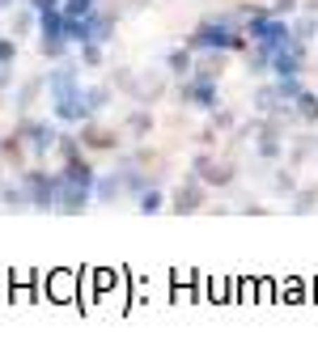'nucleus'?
Masks as SVG:
<instances>
[{
	"instance_id": "7",
	"label": "nucleus",
	"mask_w": 318,
	"mask_h": 360,
	"mask_svg": "<svg viewBox=\"0 0 318 360\" xmlns=\"http://www.w3.org/2000/svg\"><path fill=\"white\" fill-rule=\"evenodd\" d=\"M26 191H30V208L34 212H56V195H60V169H43V165H30L26 174H18Z\"/></svg>"
},
{
	"instance_id": "8",
	"label": "nucleus",
	"mask_w": 318,
	"mask_h": 360,
	"mask_svg": "<svg viewBox=\"0 0 318 360\" xmlns=\"http://www.w3.org/2000/svg\"><path fill=\"white\" fill-rule=\"evenodd\" d=\"M123 98H132L140 106H157L162 98H170V72L166 68H136V77H132Z\"/></svg>"
},
{
	"instance_id": "5",
	"label": "nucleus",
	"mask_w": 318,
	"mask_h": 360,
	"mask_svg": "<svg viewBox=\"0 0 318 360\" xmlns=\"http://www.w3.org/2000/svg\"><path fill=\"white\" fill-rule=\"evenodd\" d=\"M170 94H174L179 110H204V115H208V110H217V106H221V85H217V81H208V77H196V72H191V77H183Z\"/></svg>"
},
{
	"instance_id": "27",
	"label": "nucleus",
	"mask_w": 318,
	"mask_h": 360,
	"mask_svg": "<svg viewBox=\"0 0 318 360\" xmlns=\"http://www.w3.org/2000/svg\"><path fill=\"white\" fill-rule=\"evenodd\" d=\"M9 26H13V39H18V43H22V39H30V34L39 30V9H34V5H30V9H22V5H18Z\"/></svg>"
},
{
	"instance_id": "6",
	"label": "nucleus",
	"mask_w": 318,
	"mask_h": 360,
	"mask_svg": "<svg viewBox=\"0 0 318 360\" xmlns=\"http://www.w3.org/2000/svg\"><path fill=\"white\" fill-rule=\"evenodd\" d=\"M13 131H18V136H22V144L30 148V161H47V157L56 153V140H60L56 123H47V119H34V115H22Z\"/></svg>"
},
{
	"instance_id": "41",
	"label": "nucleus",
	"mask_w": 318,
	"mask_h": 360,
	"mask_svg": "<svg viewBox=\"0 0 318 360\" xmlns=\"http://www.w3.org/2000/svg\"><path fill=\"white\" fill-rule=\"evenodd\" d=\"M314 136H318V127H314Z\"/></svg>"
},
{
	"instance_id": "28",
	"label": "nucleus",
	"mask_w": 318,
	"mask_h": 360,
	"mask_svg": "<svg viewBox=\"0 0 318 360\" xmlns=\"http://www.w3.org/2000/svg\"><path fill=\"white\" fill-rule=\"evenodd\" d=\"M288 208H293L297 217H305V212L318 208V178H314V183H305V187H297V195L288 200Z\"/></svg>"
},
{
	"instance_id": "23",
	"label": "nucleus",
	"mask_w": 318,
	"mask_h": 360,
	"mask_svg": "<svg viewBox=\"0 0 318 360\" xmlns=\"http://www.w3.org/2000/svg\"><path fill=\"white\" fill-rule=\"evenodd\" d=\"M288 26H293V39H297V43H310V47L318 43V13H305V9H297Z\"/></svg>"
},
{
	"instance_id": "34",
	"label": "nucleus",
	"mask_w": 318,
	"mask_h": 360,
	"mask_svg": "<svg viewBox=\"0 0 318 360\" xmlns=\"http://www.w3.org/2000/svg\"><path fill=\"white\" fill-rule=\"evenodd\" d=\"M276 18H293L297 9H301V0H272V5H267Z\"/></svg>"
},
{
	"instance_id": "18",
	"label": "nucleus",
	"mask_w": 318,
	"mask_h": 360,
	"mask_svg": "<svg viewBox=\"0 0 318 360\" xmlns=\"http://www.w3.org/2000/svg\"><path fill=\"white\" fill-rule=\"evenodd\" d=\"M166 72L174 77V81H183V77H191L196 72V51L183 43V47H170L166 51Z\"/></svg>"
},
{
	"instance_id": "29",
	"label": "nucleus",
	"mask_w": 318,
	"mask_h": 360,
	"mask_svg": "<svg viewBox=\"0 0 318 360\" xmlns=\"http://www.w3.org/2000/svg\"><path fill=\"white\" fill-rule=\"evenodd\" d=\"M136 208H140L144 217H153V212H162V208H166V191L157 187V183H148V187H144V191L136 195Z\"/></svg>"
},
{
	"instance_id": "31",
	"label": "nucleus",
	"mask_w": 318,
	"mask_h": 360,
	"mask_svg": "<svg viewBox=\"0 0 318 360\" xmlns=\"http://www.w3.org/2000/svg\"><path fill=\"white\" fill-rule=\"evenodd\" d=\"M94 9H98V0H60L64 22H81V18H89Z\"/></svg>"
},
{
	"instance_id": "39",
	"label": "nucleus",
	"mask_w": 318,
	"mask_h": 360,
	"mask_svg": "<svg viewBox=\"0 0 318 360\" xmlns=\"http://www.w3.org/2000/svg\"><path fill=\"white\" fill-rule=\"evenodd\" d=\"M0 183H5V161H0Z\"/></svg>"
},
{
	"instance_id": "22",
	"label": "nucleus",
	"mask_w": 318,
	"mask_h": 360,
	"mask_svg": "<svg viewBox=\"0 0 318 360\" xmlns=\"http://www.w3.org/2000/svg\"><path fill=\"white\" fill-rule=\"evenodd\" d=\"M0 204H5L9 212H26L30 208V191H26L22 178H18V183H0Z\"/></svg>"
},
{
	"instance_id": "38",
	"label": "nucleus",
	"mask_w": 318,
	"mask_h": 360,
	"mask_svg": "<svg viewBox=\"0 0 318 360\" xmlns=\"http://www.w3.org/2000/svg\"><path fill=\"white\" fill-rule=\"evenodd\" d=\"M18 5V0H0V13H5V9H13Z\"/></svg>"
},
{
	"instance_id": "11",
	"label": "nucleus",
	"mask_w": 318,
	"mask_h": 360,
	"mask_svg": "<svg viewBox=\"0 0 318 360\" xmlns=\"http://www.w3.org/2000/svg\"><path fill=\"white\" fill-rule=\"evenodd\" d=\"M89 204H94V187H85V183H68V178H60L56 212H64V217H81Z\"/></svg>"
},
{
	"instance_id": "15",
	"label": "nucleus",
	"mask_w": 318,
	"mask_h": 360,
	"mask_svg": "<svg viewBox=\"0 0 318 360\" xmlns=\"http://www.w3.org/2000/svg\"><path fill=\"white\" fill-rule=\"evenodd\" d=\"M127 195V178H123V169H110V174H102L98 183H94V204H119Z\"/></svg>"
},
{
	"instance_id": "33",
	"label": "nucleus",
	"mask_w": 318,
	"mask_h": 360,
	"mask_svg": "<svg viewBox=\"0 0 318 360\" xmlns=\"http://www.w3.org/2000/svg\"><path fill=\"white\" fill-rule=\"evenodd\" d=\"M132 77H136V68H127V64H119V68L110 72V89H115V94H127V85H132Z\"/></svg>"
},
{
	"instance_id": "32",
	"label": "nucleus",
	"mask_w": 318,
	"mask_h": 360,
	"mask_svg": "<svg viewBox=\"0 0 318 360\" xmlns=\"http://www.w3.org/2000/svg\"><path fill=\"white\" fill-rule=\"evenodd\" d=\"M102 47H106V43H94V39H89V43H81V64H85V68H102V64H106Z\"/></svg>"
},
{
	"instance_id": "1",
	"label": "nucleus",
	"mask_w": 318,
	"mask_h": 360,
	"mask_svg": "<svg viewBox=\"0 0 318 360\" xmlns=\"http://www.w3.org/2000/svg\"><path fill=\"white\" fill-rule=\"evenodd\" d=\"M187 47L191 51H246L250 39L242 34V22H234V13H208L191 26L187 34Z\"/></svg>"
},
{
	"instance_id": "19",
	"label": "nucleus",
	"mask_w": 318,
	"mask_h": 360,
	"mask_svg": "<svg viewBox=\"0 0 318 360\" xmlns=\"http://www.w3.org/2000/svg\"><path fill=\"white\" fill-rule=\"evenodd\" d=\"M43 89H47V77H26V81H22V89L13 94V110H18V115H30V106L39 102V94H43Z\"/></svg>"
},
{
	"instance_id": "25",
	"label": "nucleus",
	"mask_w": 318,
	"mask_h": 360,
	"mask_svg": "<svg viewBox=\"0 0 318 360\" xmlns=\"http://www.w3.org/2000/svg\"><path fill=\"white\" fill-rule=\"evenodd\" d=\"M310 153H318V136H314V131H310V136H297V140L284 148V157H288L293 169H301V165L310 161Z\"/></svg>"
},
{
	"instance_id": "14",
	"label": "nucleus",
	"mask_w": 318,
	"mask_h": 360,
	"mask_svg": "<svg viewBox=\"0 0 318 360\" xmlns=\"http://www.w3.org/2000/svg\"><path fill=\"white\" fill-rule=\"evenodd\" d=\"M0 161H5L13 174H26L34 161H30V148L22 144V136L18 131H9V136H0Z\"/></svg>"
},
{
	"instance_id": "30",
	"label": "nucleus",
	"mask_w": 318,
	"mask_h": 360,
	"mask_svg": "<svg viewBox=\"0 0 318 360\" xmlns=\"http://www.w3.org/2000/svg\"><path fill=\"white\" fill-rule=\"evenodd\" d=\"M208 127H212L217 136H234V127H238V115H234L229 106H217V110H208Z\"/></svg>"
},
{
	"instance_id": "26",
	"label": "nucleus",
	"mask_w": 318,
	"mask_h": 360,
	"mask_svg": "<svg viewBox=\"0 0 318 360\" xmlns=\"http://www.w3.org/2000/svg\"><path fill=\"white\" fill-rule=\"evenodd\" d=\"M297 187H301V183H297V169H293V165H284V169L272 174V195H276V200H293Z\"/></svg>"
},
{
	"instance_id": "10",
	"label": "nucleus",
	"mask_w": 318,
	"mask_h": 360,
	"mask_svg": "<svg viewBox=\"0 0 318 360\" xmlns=\"http://www.w3.org/2000/svg\"><path fill=\"white\" fill-rule=\"evenodd\" d=\"M77 140H81L85 153H115L119 140H123V131H115V127H106V123H98V119H85L81 131H77Z\"/></svg>"
},
{
	"instance_id": "36",
	"label": "nucleus",
	"mask_w": 318,
	"mask_h": 360,
	"mask_svg": "<svg viewBox=\"0 0 318 360\" xmlns=\"http://www.w3.org/2000/svg\"><path fill=\"white\" fill-rule=\"evenodd\" d=\"M153 0H127V13H140V9H148Z\"/></svg>"
},
{
	"instance_id": "16",
	"label": "nucleus",
	"mask_w": 318,
	"mask_h": 360,
	"mask_svg": "<svg viewBox=\"0 0 318 360\" xmlns=\"http://www.w3.org/2000/svg\"><path fill=\"white\" fill-rule=\"evenodd\" d=\"M225 68H229V51H196V77L221 81Z\"/></svg>"
},
{
	"instance_id": "37",
	"label": "nucleus",
	"mask_w": 318,
	"mask_h": 360,
	"mask_svg": "<svg viewBox=\"0 0 318 360\" xmlns=\"http://www.w3.org/2000/svg\"><path fill=\"white\" fill-rule=\"evenodd\" d=\"M301 9L305 13H318V0H301Z\"/></svg>"
},
{
	"instance_id": "12",
	"label": "nucleus",
	"mask_w": 318,
	"mask_h": 360,
	"mask_svg": "<svg viewBox=\"0 0 318 360\" xmlns=\"http://www.w3.org/2000/svg\"><path fill=\"white\" fill-rule=\"evenodd\" d=\"M119 165H127V169H136V174H144L148 183H162L166 178V157L157 153V148H136V153H127V157H119Z\"/></svg>"
},
{
	"instance_id": "4",
	"label": "nucleus",
	"mask_w": 318,
	"mask_h": 360,
	"mask_svg": "<svg viewBox=\"0 0 318 360\" xmlns=\"http://www.w3.org/2000/svg\"><path fill=\"white\" fill-rule=\"evenodd\" d=\"M39 51L47 64H60L64 51H68V26H64V13H60V0L39 9Z\"/></svg>"
},
{
	"instance_id": "2",
	"label": "nucleus",
	"mask_w": 318,
	"mask_h": 360,
	"mask_svg": "<svg viewBox=\"0 0 318 360\" xmlns=\"http://www.w3.org/2000/svg\"><path fill=\"white\" fill-rule=\"evenodd\" d=\"M81 89H85V85H81V77H77L72 64H56V68L47 72V98H51V115H56L60 123H85V119H89Z\"/></svg>"
},
{
	"instance_id": "17",
	"label": "nucleus",
	"mask_w": 318,
	"mask_h": 360,
	"mask_svg": "<svg viewBox=\"0 0 318 360\" xmlns=\"http://www.w3.org/2000/svg\"><path fill=\"white\" fill-rule=\"evenodd\" d=\"M153 127H157V119H153V106H140V102H136V106L127 110V119H123V131H127L132 140H144Z\"/></svg>"
},
{
	"instance_id": "21",
	"label": "nucleus",
	"mask_w": 318,
	"mask_h": 360,
	"mask_svg": "<svg viewBox=\"0 0 318 360\" xmlns=\"http://www.w3.org/2000/svg\"><path fill=\"white\" fill-rule=\"evenodd\" d=\"M81 98H85V115H89V119H98V115L110 106L115 89H110V85H85V89H81Z\"/></svg>"
},
{
	"instance_id": "13",
	"label": "nucleus",
	"mask_w": 318,
	"mask_h": 360,
	"mask_svg": "<svg viewBox=\"0 0 318 360\" xmlns=\"http://www.w3.org/2000/svg\"><path fill=\"white\" fill-rule=\"evenodd\" d=\"M305 56H310V43H297V39H293L284 51L272 56V72H276V77H301V72H305Z\"/></svg>"
},
{
	"instance_id": "24",
	"label": "nucleus",
	"mask_w": 318,
	"mask_h": 360,
	"mask_svg": "<svg viewBox=\"0 0 318 360\" xmlns=\"http://www.w3.org/2000/svg\"><path fill=\"white\" fill-rule=\"evenodd\" d=\"M246 72L250 77H267L272 72V47L267 43H250L246 47Z\"/></svg>"
},
{
	"instance_id": "3",
	"label": "nucleus",
	"mask_w": 318,
	"mask_h": 360,
	"mask_svg": "<svg viewBox=\"0 0 318 360\" xmlns=\"http://www.w3.org/2000/svg\"><path fill=\"white\" fill-rule=\"evenodd\" d=\"M191 174L200 178V183L208 191H229L238 183V161L229 153H212V148H200L191 157Z\"/></svg>"
},
{
	"instance_id": "35",
	"label": "nucleus",
	"mask_w": 318,
	"mask_h": 360,
	"mask_svg": "<svg viewBox=\"0 0 318 360\" xmlns=\"http://www.w3.org/2000/svg\"><path fill=\"white\" fill-rule=\"evenodd\" d=\"M13 60H18V39L5 34V39H0V64H13Z\"/></svg>"
},
{
	"instance_id": "20",
	"label": "nucleus",
	"mask_w": 318,
	"mask_h": 360,
	"mask_svg": "<svg viewBox=\"0 0 318 360\" xmlns=\"http://www.w3.org/2000/svg\"><path fill=\"white\" fill-rule=\"evenodd\" d=\"M293 119L305 127H318V89H301L293 98Z\"/></svg>"
},
{
	"instance_id": "9",
	"label": "nucleus",
	"mask_w": 318,
	"mask_h": 360,
	"mask_svg": "<svg viewBox=\"0 0 318 360\" xmlns=\"http://www.w3.org/2000/svg\"><path fill=\"white\" fill-rule=\"evenodd\" d=\"M166 208H170L174 217H196V212H204V208H208V187L200 183L196 174H187L179 187H170V191H166Z\"/></svg>"
},
{
	"instance_id": "40",
	"label": "nucleus",
	"mask_w": 318,
	"mask_h": 360,
	"mask_svg": "<svg viewBox=\"0 0 318 360\" xmlns=\"http://www.w3.org/2000/svg\"><path fill=\"white\" fill-rule=\"evenodd\" d=\"M0 102H5V85H0Z\"/></svg>"
}]
</instances>
